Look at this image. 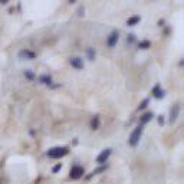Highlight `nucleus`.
<instances>
[{"instance_id": "nucleus-13", "label": "nucleus", "mask_w": 184, "mask_h": 184, "mask_svg": "<svg viewBox=\"0 0 184 184\" xmlns=\"http://www.w3.org/2000/svg\"><path fill=\"white\" fill-rule=\"evenodd\" d=\"M41 82H42V84H46V85H51V84H52V78L49 75H43V76H41Z\"/></svg>"}, {"instance_id": "nucleus-2", "label": "nucleus", "mask_w": 184, "mask_h": 184, "mask_svg": "<svg viewBox=\"0 0 184 184\" xmlns=\"http://www.w3.org/2000/svg\"><path fill=\"white\" fill-rule=\"evenodd\" d=\"M141 133H143V125H140L138 128H135V130L133 131V134H131V137H130V145L135 147L137 144H138V141H140V138H141Z\"/></svg>"}, {"instance_id": "nucleus-1", "label": "nucleus", "mask_w": 184, "mask_h": 184, "mask_svg": "<svg viewBox=\"0 0 184 184\" xmlns=\"http://www.w3.org/2000/svg\"><path fill=\"white\" fill-rule=\"evenodd\" d=\"M66 153H68V150L65 147H55V148H51L48 151V155L51 158H61L63 155H66Z\"/></svg>"}, {"instance_id": "nucleus-11", "label": "nucleus", "mask_w": 184, "mask_h": 184, "mask_svg": "<svg viewBox=\"0 0 184 184\" xmlns=\"http://www.w3.org/2000/svg\"><path fill=\"white\" fill-rule=\"evenodd\" d=\"M98 127H99V116L95 115L94 118H92V121H91V128L92 130H96Z\"/></svg>"}, {"instance_id": "nucleus-7", "label": "nucleus", "mask_w": 184, "mask_h": 184, "mask_svg": "<svg viewBox=\"0 0 184 184\" xmlns=\"http://www.w3.org/2000/svg\"><path fill=\"white\" fill-rule=\"evenodd\" d=\"M118 38H119L118 32H112V33L109 35V38H108V46L109 48H114V46H115L116 42H118Z\"/></svg>"}, {"instance_id": "nucleus-9", "label": "nucleus", "mask_w": 184, "mask_h": 184, "mask_svg": "<svg viewBox=\"0 0 184 184\" xmlns=\"http://www.w3.org/2000/svg\"><path fill=\"white\" fill-rule=\"evenodd\" d=\"M140 20H141V17H140V16H131L130 19L127 20V24H128V26H134V24H137Z\"/></svg>"}, {"instance_id": "nucleus-16", "label": "nucleus", "mask_w": 184, "mask_h": 184, "mask_svg": "<svg viewBox=\"0 0 184 184\" xmlns=\"http://www.w3.org/2000/svg\"><path fill=\"white\" fill-rule=\"evenodd\" d=\"M147 104H148V99H144V101H143V104H141V105L138 106V109H144V108L147 106Z\"/></svg>"}, {"instance_id": "nucleus-3", "label": "nucleus", "mask_w": 184, "mask_h": 184, "mask_svg": "<svg viewBox=\"0 0 184 184\" xmlns=\"http://www.w3.org/2000/svg\"><path fill=\"white\" fill-rule=\"evenodd\" d=\"M19 58L20 59H26V61H32V59L36 58V53L32 51H29V49H23V51L19 52Z\"/></svg>"}, {"instance_id": "nucleus-18", "label": "nucleus", "mask_w": 184, "mask_h": 184, "mask_svg": "<svg viewBox=\"0 0 184 184\" xmlns=\"http://www.w3.org/2000/svg\"><path fill=\"white\" fill-rule=\"evenodd\" d=\"M105 170V165H104V167H101V168H98V170H95L94 171V173H92V176H94V174H98V173H101V171H104Z\"/></svg>"}, {"instance_id": "nucleus-5", "label": "nucleus", "mask_w": 184, "mask_h": 184, "mask_svg": "<svg viewBox=\"0 0 184 184\" xmlns=\"http://www.w3.org/2000/svg\"><path fill=\"white\" fill-rule=\"evenodd\" d=\"M69 63H71L75 69H82L84 68V61H82L81 58H78V56H72V58L69 59Z\"/></svg>"}, {"instance_id": "nucleus-8", "label": "nucleus", "mask_w": 184, "mask_h": 184, "mask_svg": "<svg viewBox=\"0 0 184 184\" xmlns=\"http://www.w3.org/2000/svg\"><path fill=\"white\" fill-rule=\"evenodd\" d=\"M178 111H180V106L178 105H174V108H171V115H170V121L173 122V121H176V118H177L178 115Z\"/></svg>"}, {"instance_id": "nucleus-14", "label": "nucleus", "mask_w": 184, "mask_h": 184, "mask_svg": "<svg viewBox=\"0 0 184 184\" xmlns=\"http://www.w3.org/2000/svg\"><path fill=\"white\" fill-rule=\"evenodd\" d=\"M138 46H140L141 49H147V48H150V46H151V43L148 41H144V42H140V43H138Z\"/></svg>"}, {"instance_id": "nucleus-17", "label": "nucleus", "mask_w": 184, "mask_h": 184, "mask_svg": "<svg viewBox=\"0 0 184 184\" xmlns=\"http://www.w3.org/2000/svg\"><path fill=\"white\" fill-rule=\"evenodd\" d=\"M61 168H62V165H61V164H58V165H55V167H53V173H58V171L61 170Z\"/></svg>"}, {"instance_id": "nucleus-4", "label": "nucleus", "mask_w": 184, "mask_h": 184, "mask_svg": "<svg viewBox=\"0 0 184 184\" xmlns=\"http://www.w3.org/2000/svg\"><path fill=\"white\" fill-rule=\"evenodd\" d=\"M71 178H73V180H78V178H81L82 176H84V168L79 167V165H75V167L71 170Z\"/></svg>"}, {"instance_id": "nucleus-12", "label": "nucleus", "mask_w": 184, "mask_h": 184, "mask_svg": "<svg viewBox=\"0 0 184 184\" xmlns=\"http://www.w3.org/2000/svg\"><path fill=\"white\" fill-rule=\"evenodd\" d=\"M154 96H155V98H158V99L163 98V96H164V91H163V89H160L158 86H155V88H154Z\"/></svg>"}, {"instance_id": "nucleus-19", "label": "nucleus", "mask_w": 184, "mask_h": 184, "mask_svg": "<svg viewBox=\"0 0 184 184\" xmlns=\"http://www.w3.org/2000/svg\"><path fill=\"white\" fill-rule=\"evenodd\" d=\"M7 2H9V0H0V3H3V4L7 3Z\"/></svg>"}, {"instance_id": "nucleus-20", "label": "nucleus", "mask_w": 184, "mask_h": 184, "mask_svg": "<svg viewBox=\"0 0 184 184\" xmlns=\"http://www.w3.org/2000/svg\"><path fill=\"white\" fill-rule=\"evenodd\" d=\"M76 0H69V3H75Z\"/></svg>"}, {"instance_id": "nucleus-6", "label": "nucleus", "mask_w": 184, "mask_h": 184, "mask_svg": "<svg viewBox=\"0 0 184 184\" xmlns=\"http://www.w3.org/2000/svg\"><path fill=\"white\" fill-rule=\"evenodd\" d=\"M111 155V148H106V150H104L102 153L99 154L98 155V158H96V163H99V164H102L104 161H106L108 160V157Z\"/></svg>"}, {"instance_id": "nucleus-10", "label": "nucleus", "mask_w": 184, "mask_h": 184, "mask_svg": "<svg viewBox=\"0 0 184 184\" xmlns=\"http://www.w3.org/2000/svg\"><path fill=\"white\" fill-rule=\"evenodd\" d=\"M151 118H153V112H145L143 116H141V125H144L145 122L151 121Z\"/></svg>"}, {"instance_id": "nucleus-15", "label": "nucleus", "mask_w": 184, "mask_h": 184, "mask_svg": "<svg viewBox=\"0 0 184 184\" xmlns=\"http://www.w3.org/2000/svg\"><path fill=\"white\" fill-rule=\"evenodd\" d=\"M86 55H88V59H94L95 58V51H94V49H88V51H86Z\"/></svg>"}]
</instances>
